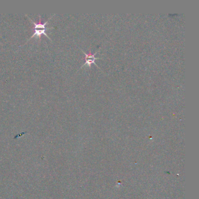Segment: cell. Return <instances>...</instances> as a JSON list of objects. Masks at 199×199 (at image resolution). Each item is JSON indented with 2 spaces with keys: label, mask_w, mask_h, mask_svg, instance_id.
I'll list each match as a JSON object with an SVG mask.
<instances>
[{
  "label": "cell",
  "mask_w": 199,
  "mask_h": 199,
  "mask_svg": "<svg viewBox=\"0 0 199 199\" xmlns=\"http://www.w3.org/2000/svg\"><path fill=\"white\" fill-rule=\"evenodd\" d=\"M54 15H55V14H54L53 16H52L50 18H49L47 21H46L44 23H42V22L41 16H40V15H39V21L38 23H35V22H34V21H33L31 18H29V17H28V16L26 15V17H28V18H29V20L33 23V24L35 25V28H34V29H35V32H34V34H33V35L31 36V37L28 40H31L32 38H33L34 36H35L39 37V39H40V36H41L42 35H43V34L44 35H46V36H47L50 40H52L50 39V37L47 35V34L45 32H46V31H47V30H48V29H53V28H47L45 27V25L48 23V21H49L51 18H53V17L54 16Z\"/></svg>",
  "instance_id": "6da1fadb"
},
{
  "label": "cell",
  "mask_w": 199,
  "mask_h": 199,
  "mask_svg": "<svg viewBox=\"0 0 199 199\" xmlns=\"http://www.w3.org/2000/svg\"><path fill=\"white\" fill-rule=\"evenodd\" d=\"M81 51L82 52V53H84V54H85V64H84V66H82V67H81V68L82 67H84V66H86V65H87L88 66H89V67H90V65L92 64H95V65H96V63H95V60H97V59H101V58H97V57H95V54H96V53H98V52H96V53H95V54H92L91 53H90L89 54H87L85 52H84L82 49H81ZM97 66V65H96Z\"/></svg>",
  "instance_id": "7a4b0ae2"
}]
</instances>
